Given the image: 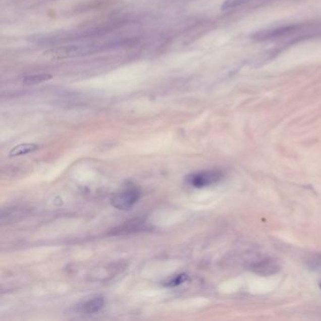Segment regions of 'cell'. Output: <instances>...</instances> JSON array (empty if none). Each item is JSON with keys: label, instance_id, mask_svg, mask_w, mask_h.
Wrapping results in <instances>:
<instances>
[{"label": "cell", "instance_id": "10", "mask_svg": "<svg viewBox=\"0 0 321 321\" xmlns=\"http://www.w3.org/2000/svg\"><path fill=\"white\" fill-rule=\"evenodd\" d=\"M188 280V276L186 274H178L175 275L164 283V286H169V287H174V286H178L182 285L183 283H185Z\"/></svg>", "mask_w": 321, "mask_h": 321}, {"label": "cell", "instance_id": "8", "mask_svg": "<svg viewBox=\"0 0 321 321\" xmlns=\"http://www.w3.org/2000/svg\"><path fill=\"white\" fill-rule=\"evenodd\" d=\"M51 78L52 76L50 74H33V75H28L24 77L22 81L26 85H35V84L46 82Z\"/></svg>", "mask_w": 321, "mask_h": 321}, {"label": "cell", "instance_id": "5", "mask_svg": "<svg viewBox=\"0 0 321 321\" xmlns=\"http://www.w3.org/2000/svg\"><path fill=\"white\" fill-rule=\"evenodd\" d=\"M104 304H105V300L103 297H95L91 300L85 301L80 309H81V312H83L85 314H94L104 307Z\"/></svg>", "mask_w": 321, "mask_h": 321}, {"label": "cell", "instance_id": "6", "mask_svg": "<svg viewBox=\"0 0 321 321\" xmlns=\"http://www.w3.org/2000/svg\"><path fill=\"white\" fill-rule=\"evenodd\" d=\"M251 268L253 269V271L257 272L261 274H271L276 272L277 265L274 264L273 261H269V260H262L254 263L251 265Z\"/></svg>", "mask_w": 321, "mask_h": 321}, {"label": "cell", "instance_id": "3", "mask_svg": "<svg viewBox=\"0 0 321 321\" xmlns=\"http://www.w3.org/2000/svg\"><path fill=\"white\" fill-rule=\"evenodd\" d=\"M224 178V174L222 171L210 170L194 173L186 177V183L195 189H202L216 185Z\"/></svg>", "mask_w": 321, "mask_h": 321}, {"label": "cell", "instance_id": "9", "mask_svg": "<svg viewBox=\"0 0 321 321\" xmlns=\"http://www.w3.org/2000/svg\"><path fill=\"white\" fill-rule=\"evenodd\" d=\"M261 1H265V0H225L223 6H222V9L224 11H227V10H232V9L250 5L252 3H257V2H261Z\"/></svg>", "mask_w": 321, "mask_h": 321}, {"label": "cell", "instance_id": "2", "mask_svg": "<svg viewBox=\"0 0 321 321\" xmlns=\"http://www.w3.org/2000/svg\"><path fill=\"white\" fill-rule=\"evenodd\" d=\"M96 51L94 46L89 45H65L51 48L45 51L44 56L53 60H64L77 57L85 56Z\"/></svg>", "mask_w": 321, "mask_h": 321}, {"label": "cell", "instance_id": "4", "mask_svg": "<svg viewBox=\"0 0 321 321\" xmlns=\"http://www.w3.org/2000/svg\"><path fill=\"white\" fill-rule=\"evenodd\" d=\"M140 198V191L136 188H127L116 192L111 199L112 206L117 209L130 210L133 206L139 202Z\"/></svg>", "mask_w": 321, "mask_h": 321}, {"label": "cell", "instance_id": "7", "mask_svg": "<svg viewBox=\"0 0 321 321\" xmlns=\"http://www.w3.org/2000/svg\"><path fill=\"white\" fill-rule=\"evenodd\" d=\"M39 149V146L32 143H25V144H19L17 146L14 147L10 153V156H18V155H24V154H30L33 153Z\"/></svg>", "mask_w": 321, "mask_h": 321}, {"label": "cell", "instance_id": "1", "mask_svg": "<svg viewBox=\"0 0 321 321\" xmlns=\"http://www.w3.org/2000/svg\"><path fill=\"white\" fill-rule=\"evenodd\" d=\"M317 37H321V23H302L266 28L251 35L252 40L257 42L298 41Z\"/></svg>", "mask_w": 321, "mask_h": 321}]
</instances>
